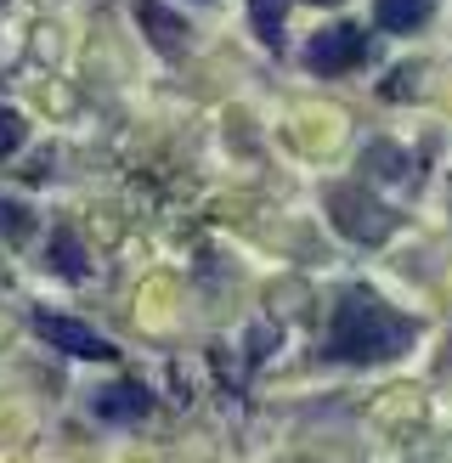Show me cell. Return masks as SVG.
Segmentation results:
<instances>
[{"label":"cell","mask_w":452,"mask_h":463,"mask_svg":"<svg viewBox=\"0 0 452 463\" xmlns=\"http://www.w3.org/2000/svg\"><path fill=\"white\" fill-rule=\"evenodd\" d=\"M362 170L379 175V181H401V175H407V158H401L391 142H373L368 153H362Z\"/></svg>","instance_id":"10"},{"label":"cell","mask_w":452,"mask_h":463,"mask_svg":"<svg viewBox=\"0 0 452 463\" xmlns=\"http://www.w3.org/2000/svg\"><path fill=\"white\" fill-rule=\"evenodd\" d=\"M34 334H40L45 345H57L62 356H80V362H113V356H119L102 334H90L85 322H74V317H52V311H40V317H34Z\"/></svg>","instance_id":"4"},{"label":"cell","mask_w":452,"mask_h":463,"mask_svg":"<svg viewBox=\"0 0 452 463\" xmlns=\"http://www.w3.org/2000/svg\"><path fill=\"white\" fill-rule=\"evenodd\" d=\"M17 142H23V119H17L12 108H0V158L17 153Z\"/></svg>","instance_id":"12"},{"label":"cell","mask_w":452,"mask_h":463,"mask_svg":"<svg viewBox=\"0 0 452 463\" xmlns=\"http://www.w3.org/2000/svg\"><path fill=\"white\" fill-rule=\"evenodd\" d=\"M45 260H52V271H62L68 277V283H80V277L90 271V260H85V249H80V238H74V232H57V238H52V249H45Z\"/></svg>","instance_id":"8"},{"label":"cell","mask_w":452,"mask_h":463,"mask_svg":"<svg viewBox=\"0 0 452 463\" xmlns=\"http://www.w3.org/2000/svg\"><path fill=\"white\" fill-rule=\"evenodd\" d=\"M147 407H153V396H147L142 384H113V390H97V402H90V412H97V419H108V424L147 419Z\"/></svg>","instance_id":"6"},{"label":"cell","mask_w":452,"mask_h":463,"mask_svg":"<svg viewBox=\"0 0 452 463\" xmlns=\"http://www.w3.org/2000/svg\"><path fill=\"white\" fill-rule=\"evenodd\" d=\"M328 215L351 243H384L396 232V215L384 203H373L362 187H328Z\"/></svg>","instance_id":"2"},{"label":"cell","mask_w":452,"mask_h":463,"mask_svg":"<svg viewBox=\"0 0 452 463\" xmlns=\"http://www.w3.org/2000/svg\"><path fill=\"white\" fill-rule=\"evenodd\" d=\"M362 57H368V40H362V29H351V23H334V29L311 34V45H306L311 74H345V68H356Z\"/></svg>","instance_id":"3"},{"label":"cell","mask_w":452,"mask_h":463,"mask_svg":"<svg viewBox=\"0 0 452 463\" xmlns=\"http://www.w3.org/2000/svg\"><path fill=\"white\" fill-rule=\"evenodd\" d=\"M136 17H142L147 40L158 45L165 57H181V40H187V23H181L170 6H158V0H136Z\"/></svg>","instance_id":"5"},{"label":"cell","mask_w":452,"mask_h":463,"mask_svg":"<svg viewBox=\"0 0 452 463\" xmlns=\"http://www.w3.org/2000/svg\"><path fill=\"white\" fill-rule=\"evenodd\" d=\"M311 6H339V0H311Z\"/></svg>","instance_id":"13"},{"label":"cell","mask_w":452,"mask_h":463,"mask_svg":"<svg viewBox=\"0 0 452 463\" xmlns=\"http://www.w3.org/2000/svg\"><path fill=\"white\" fill-rule=\"evenodd\" d=\"M429 6H436V0H379L373 23H379V29H391V34H407V29H419V23L429 17Z\"/></svg>","instance_id":"7"},{"label":"cell","mask_w":452,"mask_h":463,"mask_svg":"<svg viewBox=\"0 0 452 463\" xmlns=\"http://www.w3.org/2000/svg\"><path fill=\"white\" fill-rule=\"evenodd\" d=\"M413 334H419V328H413L407 317H396L384 299L351 288L345 299H339L334 322H328L323 356H328V362H391V356H401L407 345H413Z\"/></svg>","instance_id":"1"},{"label":"cell","mask_w":452,"mask_h":463,"mask_svg":"<svg viewBox=\"0 0 452 463\" xmlns=\"http://www.w3.org/2000/svg\"><path fill=\"white\" fill-rule=\"evenodd\" d=\"M283 17H288V0H249V23H255L260 45H283Z\"/></svg>","instance_id":"9"},{"label":"cell","mask_w":452,"mask_h":463,"mask_svg":"<svg viewBox=\"0 0 452 463\" xmlns=\"http://www.w3.org/2000/svg\"><path fill=\"white\" fill-rule=\"evenodd\" d=\"M0 232H6V238H29L34 232V221H29V210H23V203H12V198H0Z\"/></svg>","instance_id":"11"}]
</instances>
